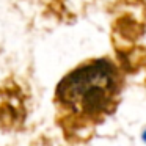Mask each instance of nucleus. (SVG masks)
Here are the masks:
<instances>
[{"mask_svg": "<svg viewBox=\"0 0 146 146\" xmlns=\"http://www.w3.org/2000/svg\"><path fill=\"white\" fill-rule=\"evenodd\" d=\"M143 141L146 143V130H145V132H143Z\"/></svg>", "mask_w": 146, "mask_h": 146, "instance_id": "2", "label": "nucleus"}, {"mask_svg": "<svg viewBox=\"0 0 146 146\" xmlns=\"http://www.w3.org/2000/svg\"><path fill=\"white\" fill-rule=\"evenodd\" d=\"M123 86V71L111 58H90L77 64L55 90L58 121L72 129L101 123L116 110Z\"/></svg>", "mask_w": 146, "mask_h": 146, "instance_id": "1", "label": "nucleus"}]
</instances>
